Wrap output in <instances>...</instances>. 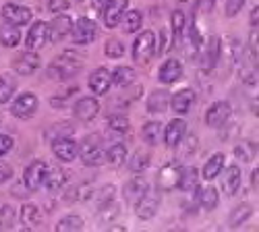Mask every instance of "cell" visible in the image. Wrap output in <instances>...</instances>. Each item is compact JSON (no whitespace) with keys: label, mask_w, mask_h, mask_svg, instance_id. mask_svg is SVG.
I'll use <instances>...</instances> for the list:
<instances>
[{"label":"cell","mask_w":259,"mask_h":232,"mask_svg":"<svg viewBox=\"0 0 259 232\" xmlns=\"http://www.w3.org/2000/svg\"><path fill=\"white\" fill-rule=\"evenodd\" d=\"M81 67H83V58L75 50H64L58 58H54L50 62L48 75L52 79H56V81H67L73 75H77Z\"/></svg>","instance_id":"cell-1"},{"label":"cell","mask_w":259,"mask_h":232,"mask_svg":"<svg viewBox=\"0 0 259 232\" xmlns=\"http://www.w3.org/2000/svg\"><path fill=\"white\" fill-rule=\"evenodd\" d=\"M158 54V37L154 31H141L133 44V60L137 65H147Z\"/></svg>","instance_id":"cell-2"},{"label":"cell","mask_w":259,"mask_h":232,"mask_svg":"<svg viewBox=\"0 0 259 232\" xmlns=\"http://www.w3.org/2000/svg\"><path fill=\"white\" fill-rule=\"evenodd\" d=\"M69 35L73 37V44L85 46V44H90V41L96 39V35H98V25L94 23L92 19L81 17V19H77L75 23H73V29H71Z\"/></svg>","instance_id":"cell-3"},{"label":"cell","mask_w":259,"mask_h":232,"mask_svg":"<svg viewBox=\"0 0 259 232\" xmlns=\"http://www.w3.org/2000/svg\"><path fill=\"white\" fill-rule=\"evenodd\" d=\"M50 172V168L46 162H41V160H35L29 164V168L25 170L23 174V184L27 187V191H37V189L46 182V176Z\"/></svg>","instance_id":"cell-4"},{"label":"cell","mask_w":259,"mask_h":232,"mask_svg":"<svg viewBox=\"0 0 259 232\" xmlns=\"http://www.w3.org/2000/svg\"><path fill=\"white\" fill-rule=\"evenodd\" d=\"M79 156H81L85 166H100L106 160L104 147L100 145V141L96 137H88L79 145Z\"/></svg>","instance_id":"cell-5"},{"label":"cell","mask_w":259,"mask_h":232,"mask_svg":"<svg viewBox=\"0 0 259 232\" xmlns=\"http://www.w3.org/2000/svg\"><path fill=\"white\" fill-rule=\"evenodd\" d=\"M160 209V193L156 191H145V195L135 203V214L139 220H152Z\"/></svg>","instance_id":"cell-6"},{"label":"cell","mask_w":259,"mask_h":232,"mask_svg":"<svg viewBox=\"0 0 259 232\" xmlns=\"http://www.w3.org/2000/svg\"><path fill=\"white\" fill-rule=\"evenodd\" d=\"M35 110H37V98L29 91L19 94L13 102V106H11V112L19 118H29V116L35 114Z\"/></svg>","instance_id":"cell-7"},{"label":"cell","mask_w":259,"mask_h":232,"mask_svg":"<svg viewBox=\"0 0 259 232\" xmlns=\"http://www.w3.org/2000/svg\"><path fill=\"white\" fill-rule=\"evenodd\" d=\"M13 69L19 75H33L39 69V54L35 50H27V52H21L15 60H13Z\"/></svg>","instance_id":"cell-8"},{"label":"cell","mask_w":259,"mask_h":232,"mask_svg":"<svg viewBox=\"0 0 259 232\" xmlns=\"http://www.w3.org/2000/svg\"><path fill=\"white\" fill-rule=\"evenodd\" d=\"M128 9V0H108L104 7V25L106 27H116L120 25V19Z\"/></svg>","instance_id":"cell-9"},{"label":"cell","mask_w":259,"mask_h":232,"mask_svg":"<svg viewBox=\"0 0 259 232\" xmlns=\"http://www.w3.org/2000/svg\"><path fill=\"white\" fill-rule=\"evenodd\" d=\"M52 152L60 162H73L79 156V145L71 137H58L52 143Z\"/></svg>","instance_id":"cell-10"},{"label":"cell","mask_w":259,"mask_h":232,"mask_svg":"<svg viewBox=\"0 0 259 232\" xmlns=\"http://www.w3.org/2000/svg\"><path fill=\"white\" fill-rule=\"evenodd\" d=\"M3 17L7 23L11 25H17V27H23L31 21V11L27 7H21V5H15V3H9L3 7Z\"/></svg>","instance_id":"cell-11"},{"label":"cell","mask_w":259,"mask_h":232,"mask_svg":"<svg viewBox=\"0 0 259 232\" xmlns=\"http://www.w3.org/2000/svg\"><path fill=\"white\" fill-rule=\"evenodd\" d=\"M181 176H183L181 164H177V162L166 164L162 170H160V174H158V184H160V189H164V191H170V189H177L179 187Z\"/></svg>","instance_id":"cell-12"},{"label":"cell","mask_w":259,"mask_h":232,"mask_svg":"<svg viewBox=\"0 0 259 232\" xmlns=\"http://www.w3.org/2000/svg\"><path fill=\"white\" fill-rule=\"evenodd\" d=\"M230 118V104L228 102H215L213 106L205 112V124L211 129H220Z\"/></svg>","instance_id":"cell-13"},{"label":"cell","mask_w":259,"mask_h":232,"mask_svg":"<svg viewBox=\"0 0 259 232\" xmlns=\"http://www.w3.org/2000/svg\"><path fill=\"white\" fill-rule=\"evenodd\" d=\"M73 29V19L69 15H56L52 19V23L48 25V39L60 41L62 37H67Z\"/></svg>","instance_id":"cell-14"},{"label":"cell","mask_w":259,"mask_h":232,"mask_svg":"<svg viewBox=\"0 0 259 232\" xmlns=\"http://www.w3.org/2000/svg\"><path fill=\"white\" fill-rule=\"evenodd\" d=\"M48 41V23L44 21H37V23L31 25L27 37H25V44H27V50H39L44 48V44Z\"/></svg>","instance_id":"cell-15"},{"label":"cell","mask_w":259,"mask_h":232,"mask_svg":"<svg viewBox=\"0 0 259 232\" xmlns=\"http://www.w3.org/2000/svg\"><path fill=\"white\" fill-rule=\"evenodd\" d=\"M187 135V124L183 118H175L168 126H166V133H164V141L170 150H175V147L181 145V141L185 139Z\"/></svg>","instance_id":"cell-16"},{"label":"cell","mask_w":259,"mask_h":232,"mask_svg":"<svg viewBox=\"0 0 259 232\" xmlns=\"http://www.w3.org/2000/svg\"><path fill=\"white\" fill-rule=\"evenodd\" d=\"M100 112V104L96 98H81L75 104V116L83 122H92Z\"/></svg>","instance_id":"cell-17"},{"label":"cell","mask_w":259,"mask_h":232,"mask_svg":"<svg viewBox=\"0 0 259 232\" xmlns=\"http://www.w3.org/2000/svg\"><path fill=\"white\" fill-rule=\"evenodd\" d=\"M110 85H112V77L106 69H96L90 75V89L96 96H106L108 91H110Z\"/></svg>","instance_id":"cell-18"},{"label":"cell","mask_w":259,"mask_h":232,"mask_svg":"<svg viewBox=\"0 0 259 232\" xmlns=\"http://www.w3.org/2000/svg\"><path fill=\"white\" fill-rule=\"evenodd\" d=\"M147 180L145 178H141V176H135V178H131L124 187H122V197L128 201V203H137L143 195H145V191H147Z\"/></svg>","instance_id":"cell-19"},{"label":"cell","mask_w":259,"mask_h":232,"mask_svg":"<svg viewBox=\"0 0 259 232\" xmlns=\"http://www.w3.org/2000/svg\"><path fill=\"white\" fill-rule=\"evenodd\" d=\"M193 102H195V91L193 89H181L175 96H170V106L177 114H185L191 110Z\"/></svg>","instance_id":"cell-20"},{"label":"cell","mask_w":259,"mask_h":232,"mask_svg":"<svg viewBox=\"0 0 259 232\" xmlns=\"http://www.w3.org/2000/svg\"><path fill=\"white\" fill-rule=\"evenodd\" d=\"M220 52H222L220 39H218V37H211L209 48L205 50L203 60H201V71H203V73H211V71H213V67L218 65V60H220Z\"/></svg>","instance_id":"cell-21"},{"label":"cell","mask_w":259,"mask_h":232,"mask_svg":"<svg viewBox=\"0 0 259 232\" xmlns=\"http://www.w3.org/2000/svg\"><path fill=\"white\" fill-rule=\"evenodd\" d=\"M241 187V168L239 166H228L224 170V176H222V191L226 195H234L236 191H239Z\"/></svg>","instance_id":"cell-22"},{"label":"cell","mask_w":259,"mask_h":232,"mask_svg":"<svg viewBox=\"0 0 259 232\" xmlns=\"http://www.w3.org/2000/svg\"><path fill=\"white\" fill-rule=\"evenodd\" d=\"M170 108V94L164 89H158L154 94H149L147 98V110L152 114H162Z\"/></svg>","instance_id":"cell-23"},{"label":"cell","mask_w":259,"mask_h":232,"mask_svg":"<svg viewBox=\"0 0 259 232\" xmlns=\"http://www.w3.org/2000/svg\"><path fill=\"white\" fill-rule=\"evenodd\" d=\"M181 75H183V67H181V62L177 58L166 60L162 65V69H160V73H158L162 83H177L181 79Z\"/></svg>","instance_id":"cell-24"},{"label":"cell","mask_w":259,"mask_h":232,"mask_svg":"<svg viewBox=\"0 0 259 232\" xmlns=\"http://www.w3.org/2000/svg\"><path fill=\"white\" fill-rule=\"evenodd\" d=\"M110 77H112V85L128 87V85H133V81H135L137 75H135V69H131V67H116Z\"/></svg>","instance_id":"cell-25"},{"label":"cell","mask_w":259,"mask_h":232,"mask_svg":"<svg viewBox=\"0 0 259 232\" xmlns=\"http://www.w3.org/2000/svg\"><path fill=\"white\" fill-rule=\"evenodd\" d=\"M21 41V31L17 25H11V23H3L0 25V44L7 46V48H13Z\"/></svg>","instance_id":"cell-26"},{"label":"cell","mask_w":259,"mask_h":232,"mask_svg":"<svg viewBox=\"0 0 259 232\" xmlns=\"http://www.w3.org/2000/svg\"><path fill=\"white\" fill-rule=\"evenodd\" d=\"M222 166H224V154H213L207 162H205V166H203V178L205 180H213L215 176H220V172H222Z\"/></svg>","instance_id":"cell-27"},{"label":"cell","mask_w":259,"mask_h":232,"mask_svg":"<svg viewBox=\"0 0 259 232\" xmlns=\"http://www.w3.org/2000/svg\"><path fill=\"white\" fill-rule=\"evenodd\" d=\"M141 23H143V17L139 11H126L120 19V25H122V31L124 33H135L141 29Z\"/></svg>","instance_id":"cell-28"},{"label":"cell","mask_w":259,"mask_h":232,"mask_svg":"<svg viewBox=\"0 0 259 232\" xmlns=\"http://www.w3.org/2000/svg\"><path fill=\"white\" fill-rule=\"evenodd\" d=\"M162 137V124L158 120H152V122H147L143 124V129H141V139L147 143V145H158Z\"/></svg>","instance_id":"cell-29"},{"label":"cell","mask_w":259,"mask_h":232,"mask_svg":"<svg viewBox=\"0 0 259 232\" xmlns=\"http://www.w3.org/2000/svg\"><path fill=\"white\" fill-rule=\"evenodd\" d=\"M104 156H106V160L110 162L112 166H122L124 160H126V147L122 143H114V145H110L104 152Z\"/></svg>","instance_id":"cell-30"},{"label":"cell","mask_w":259,"mask_h":232,"mask_svg":"<svg viewBox=\"0 0 259 232\" xmlns=\"http://www.w3.org/2000/svg\"><path fill=\"white\" fill-rule=\"evenodd\" d=\"M15 89H17V81L11 75L0 77V104L11 102V98L15 96Z\"/></svg>","instance_id":"cell-31"},{"label":"cell","mask_w":259,"mask_h":232,"mask_svg":"<svg viewBox=\"0 0 259 232\" xmlns=\"http://www.w3.org/2000/svg\"><path fill=\"white\" fill-rule=\"evenodd\" d=\"M21 222H23L25 226H29V228L37 226V224L41 222L39 209H37L35 205H31V203H25L23 207H21Z\"/></svg>","instance_id":"cell-32"},{"label":"cell","mask_w":259,"mask_h":232,"mask_svg":"<svg viewBox=\"0 0 259 232\" xmlns=\"http://www.w3.org/2000/svg\"><path fill=\"white\" fill-rule=\"evenodd\" d=\"M67 178H69V172L62 170V168H56L54 172H48L44 184H48L50 191H56V189H62L64 184H67Z\"/></svg>","instance_id":"cell-33"},{"label":"cell","mask_w":259,"mask_h":232,"mask_svg":"<svg viewBox=\"0 0 259 232\" xmlns=\"http://www.w3.org/2000/svg\"><path fill=\"white\" fill-rule=\"evenodd\" d=\"M83 226H85V222L81 216H67L56 224V230L58 232H77V230H83Z\"/></svg>","instance_id":"cell-34"},{"label":"cell","mask_w":259,"mask_h":232,"mask_svg":"<svg viewBox=\"0 0 259 232\" xmlns=\"http://www.w3.org/2000/svg\"><path fill=\"white\" fill-rule=\"evenodd\" d=\"M234 156L243 160V162H253L255 156H257V145L255 143H249V141H243L234 147Z\"/></svg>","instance_id":"cell-35"},{"label":"cell","mask_w":259,"mask_h":232,"mask_svg":"<svg viewBox=\"0 0 259 232\" xmlns=\"http://www.w3.org/2000/svg\"><path fill=\"white\" fill-rule=\"evenodd\" d=\"M251 214H253V207L249 205V203H243L241 207H236L234 212L230 214V226L232 228H236V226H241L247 218H251Z\"/></svg>","instance_id":"cell-36"},{"label":"cell","mask_w":259,"mask_h":232,"mask_svg":"<svg viewBox=\"0 0 259 232\" xmlns=\"http://www.w3.org/2000/svg\"><path fill=\"white\" fill-rule=\"evenodd\" d=\"M147 166H149V154L147 152H135V156L131 158V162H128V170L139 174Z\"/></svg>","instance_id":"cell-37"},{"label":"cell","mask_w":259,"mask_h":232,"mask_svg":"<svg viewBox=\"0 0 259 232\" xmlns=\"http://www.w3.org/2000/svg\"><path fill=\"white\" fill-rule=\"evenodd\" d=\"M199 201H201V207L205 212H211V209H215V205H218V191L211 187L203 189L201 195H199Z\"/></svg>","instance_id":"cell-38"},{"label":"cell","mask_w":259,"mask_h":232,"mask_svg":"<svg viewBox=\"0 0 259 232\" xmlns=\"http://www.w3.org/2000/svg\"><path fill=\"white\" fill-rule=\"evenodd\" d=\"M179 187L183 189V191H195L197 189V170L195 168H189V170H183V176H181V182Z\"/></svg>","instance_id":"cell-39"},{"label":"cell","mask_w":259,"mask_h":232,"mask_svg":"<svg viewBox=\"0 0 259 232\" xmlns=\"http://www.w3.org/2000/svg\"><path fill=\"white\" fill-rule=\"evenodd\" d=\"M108 126H110L114 133H120V135L128 133V129H131V124H128V118L122 116V114H114V116L108 118Z\"/></svg>","instance_id":"cell-40"},{"label":"cell","mask_w":259,"mask_h":232,"mask_svg":"<svg viewBox=\"0 0 259 232\" xmlns=\"http://www.w3.org/2000/svg\"><path fill=\"white\" fill-rule=\"evenodd\" d=\"M104 52H106V56H110V58H120L124 54V46H122L120 39H108L106 46H104Z\"/></svg>","instance_id":"cell-41"},{"label":"cell","mask_w":259,"mask_h":232,"mask_svg":"<svg viewBox=\"0 0 259 232\" xmlns=\"http://www.w3.org/2000/svg\"><path fill=\"white\" fill-rule=\"evenodd\" d=\"M185 13L183 11H175L172 13V33H175V37L179 39L183 35V29H185Z\"/></svg>","instance_id":"cell-42"},{"label":"cell","mask_w":259,"mask_h":232,"mask_svg":"<svg viewBox=\"0 0 259 232\" xmlns=\"http://www.w3.org/2000/svg\"><path fill=\"white\" fill-rule=\"evenodd\" d=\"M69 7H71L69 0H48V9H50L54 15H60V13H64V11H69Z\"/></svg>","instance_id":"cell-43"},{"label":"cell","mask_w":259,"mask_h":232,"mask_svg":"<svg viewBox=\"0 0 259 232\" xmlns=\"http://www.w3.org/2000/svg\"><path fill=\"white\" fill-rule=\"evenodd\" d=\"M245 0H226V17H234L239 15V11L243 9Z\"/></svg>","instance_id":"cell-44"},{"label":"cell","mask_w":259,"mask_h":232,"mask_svg":"<svg viewBox=\"0 0 259 232\" xmlns=\"http://www.w3.org/2000/svg\"><path fill=\"white\" fill-rule=\"evenodd\" d=\"M13 150V137L11 135H0V158L7 156Z\"/></svg>","instance_id":"cell-45"},{"label":"cell","mask_w":259,"mask_h":232,"mask_svg":"<svg viewBox=\"0 0 259 232\" xmlns=\"http://www.w3.org/2000/svg\"><path fill=\"white\" fill-rule=\"evenodd\" d=\"M11 176H13V168H11L9 164H3V162H0V184L7 182Z\"/></svg>","instance_id":"cell-46"},{"label":"cell","mask_w":259,"mask_h":232,"mask_svg":"<svg viewBox=\"0 0 259 232\" xmlns=\"http://www.w3.org/2000/svg\"><path fill=\"white\" fill-rule=\"evenodd\" d=\"M257 21H259V7H255L253 11H251V25L257 29Z\"/></svg>","instance_id":"cell-47"},{"label":"cell","mask_w":259,"mask_h":232,"mask_svg":"<svg viewBox=\"0 0 259 232\" xmlns=\"http://www.w3.org/2000/svg\"><path fill=\"white\" fill-rule=\"evenodd\" d=\"M257 180H259V176H257V168H255L253 174H251V184H253V189H257Z\"/></svg>","instance_id":"cell-48"}]
</instances>
